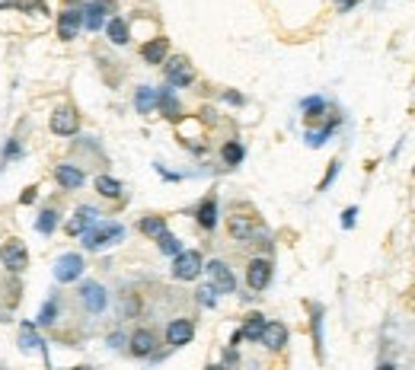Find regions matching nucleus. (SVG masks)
Returning a JSON list of instances; mask_svg holds the SVG:
<instances>
[{
    "mask_svg": "<svg viewBox=\"0 0 415 370\" xmlns=\"http://www.w3.org/2000/svg\"><path fill=\"white\" fill-rule=\"evenodd\" d=\"M224 103H230V106H246V99H243L240 93H234V89H227V93H224Z\"/></svg>",
    "mask_w": 415,
    "mask_h": 370,
    "instance_id": "obj_40",
    "label": "nucleus"
},
{
    "mask_svg": "<svg viewBox=\"0 0 415 370\" xmlns=\"http://www.w3.org/2000/svg\"><path fill=\"white\" fill-rule=\"evenodd\" d=\"M236 361H240V357H236V348L230 345V348L224 351V364H236Z\"/></svg>",
    "mask_w": 415,
    "mask_h": 370,
    "instance_id": "obj_43",
    "label": "nucleus"
},
{
    "mask_svg": "<svg viewBox=\"0 0 415 370\" xmlns=\"http://www.w3.org/2000/svg\"><path fill=\"white\" fill-rule=\"evenodd\" d=\"M134 109H138V115H151V112L157 109V89L141 87L138 93H134Z\"/></svg>",
    "mask_w": 415,
    "mask_h": 370,
    "instance_id": "obj_27",
    "label": "nucleus"
},
{
    "mask_svg": "<svg viewBox=\"0 0 415 370\" xmlns=\"http://www.w3.org/2000/svg\"><path fill=\"white\" fill-rule=\"evenodd\" d=\"M77 300H80V307L90 316H103L106 310H109V291L99 281H83L80 288H77Z\"/></svg>",
    "mask_w": 415,
    "mask_h": 370,
    "instance_id": "obj_4",
    "label": "nucleus"
},
{
    "mask_svg": "<svg viewBox=\"0 0 415 370\" xmlns=\"http://www.w3.org/2000/svg\"><path fill=\"white\" fill-rule=\"evenodd\" d=\"M336 125H339V122L332 118V122H329V125H323V128H317V131H307V144H310V147H323L326 141H329V134H332V131H336Z\"/></svg>",
    "mask_w": 415,
    "mask_h": 370,
    "instance_id": "obj_34",
    "label": "nucleus"
},
{
    "mask_svg": "<svg viewBox=\"0 0 415 370\" xmlns=\"http://www.w3.org/2000/svg\"><path fill=\"white\" fill-rule=\"evenodd\" d=\"M310 313H313V345H317V355L323 357V307L313 303Z\"/></svg>",
    "mask_w": 415,
    "mask_h": 370,
    "instance_id": "obj_33",
    "label": "nucleus"
},
{
    "mask_svg": "<svg viewBox=\"0 0 415 370\" xmlns=\"http://www.w3.org/2000/svg\"><path fill=\"white\" fill-rule=\"evenodd\" d=\"M221 157L227 166H240L243 160H246V147H243L240 141H227V144L221 147Z\"/></svg>",
    "mask_w": 415,
    "mask_h": 370,
    "instance_id": "obj_31",
    "label": "nucleus"
},
{
    "mask_svg": "<svg viewBox=\"0 0 415 370\" xmlns=\"http://www.w3.org/2000/svg\"><path fill=\"white\" fill-rule=\"evenodd\" d=\"M157 109L163 112V118H170V122H179L182 118V103L176 99V93H173L170 83H166L163 89H157Z\"/></svg>",
    "mask_w": 415,
    "mask_h": 370,
    "instance_id": "obj_15",
    "label": "nucleus"
},
{
    "mask_svg": "<svg viewBox=\"0 0 415 370\" xmlns=\"http://www.w3.org/2000/svg\"><path fill=\"white\" fill-rule=\"evenodd\" d=\"M195 300L201 303V307H208V310H215L217 307V291L211 288V284H201L198 291H195Z\"/></svg>",
    "mask_w": 415,
    "mask_h": 370,
    "instance_id": "obj_35",
    "label": "nucleus"
},
{
    "mask_svg": "<svg viewBox=\"0 0 415 370\" xmlns=\"http://www.w3.org/2000/svg\"><path fill=\"white\" fill-rule=\"evenodd\" d=\"M55 182H58L61 192H77V189H83V182H87V172H83L77 163H58L55 166Z\"/></svg>",
    "mask_w": 415,
    "mask_h": 370,
    "instance_id": "obj_11",
    "label": "nucleus"
},
{
    "mask_svg": "<svg viewBox=\"0 0 415 370\" xmlns=\"http://www.w3.org/2000/svg\"><path fill=\"white\" fill-rule=\"evenodd\" d=\"M20 348L23 351H45V338H42L39 326H35V319H23L20 322Z\"/></svg>",
    "mask_w": 415,
    "mask_h": 370,
    "instance_id": "obj_20",
    "label": "nucleus"
},
{
    "mask_svg": "<svg viewBox=\"0 0 415 370\" xmlns=\"http://www.w3.org/2000/svg\"><path fill=\"white\" fill-rule=\"evenodd\" d=\"M64 7H83V0H64Z\"/></svg>",
    "mask_w": 415,
    "mask_h": 370,
    "instance_id": "obj_44",
    "label": "nucleus"
},
{
    "mask_svg": "<svg viewBox=\"0 0 415 370\" xmlns=\"http://www.w3.org/2000/svg\"><path fill=\"white\" fill-rule=\"evenodd\" d=\"M35 198H39V185H29V189H23L20 205H35Z\"/></svg>",
    "mask_w": 415,
    "mask_h": 370,
    "instance_id": "obj_38",
    "label": "nucleus"
},
{
    "mask_svg": "<svg viewBox=\"0 0 415 370\" xmlns=\"http://www.w3.org/2000/svg\"><path fill=\"white\" fill-rule=\"evenodd\" d=\"M0 265L7 274H23L29 268V249L20 236H10V240L0 243Z\"/></svg>",
    "mask_w": 415,
    "mask_h": 370,
    "instance_id": "obj_2",
    "label": "nucleus"
},
{
    "mask_svg": "<svg viewBox=\"0 0 415 370\" xmlns=\"http://www.w3.org/2000/svg\"><path fill=\"white\" fill-rule=\"evenodd\" d=\"M83 29H90V32H99L109 20V10L99 4V0H90V4H83Z\"/></svg>",
    "mask_w": 415,
    "mask_h": 370,
    "instance_id": "obj_17",
    "label": "nucleus"
},
{
    "mask_svg": "<svg viewBox=\"0 0 415 370\" xmlns=\"http://www.w3.org/2000/svg\"><path fill=\"white\" fill-rule=\"evenodd\" d=\"M201 272H205V255H201L198 249H179V253L173 255L170 274H173L176 281H195Z\"/></svg>",
    "mask_w": 415,
    "mask_h": 370,
    "instance_id": "obj_3",
    "label": "nucleus"
},
{
    "mask_svg": "<svg viewBox=\"0 0 415 370\" xmlns=\"http://www.w3.org/2000/svg\"><path fill=\"white\" fill-rule=\"evenodd\" d=\"M83 268H87V262H83L80 253H68L61 255V259L55 262V281L58 284H74L83 278Z\"/></svg>",
    "mask_w": 415,
    "mask_h": 370,
    "instance_id": "obj_8",
    "label": "nucleus"
},
{
    "mask_svg": "<svg viewBox=\"0 0 415 370\" xmlns=\"http://www.w3.org/2000/svg\"><path fill=\"white\" fill-rule=\"evenodd\" d=\"M55 29H58V39L61 42H74L83 29V10L80 7H61Z\"/></svg>",
    "mask_w": 415,
    "mask_h": 370,
    "instance_id": "obj_9",
    "label": "nucleus"
},
{
    "mask_svg": "<svg viewBox=\"0 0 415 370\" xmlns=\"http://www.w3.org/2000/svg\"><path fill=\"white\" fill-rule=\"evenodd\" d=\"M0 10H16V13H29V16H49V4L45 0H0Z\"/></svg>",
    "mask_w": 415,
    "mask_h": 370,
    "instance_id": "obj_21",
    "label": "nucleus"
},
{
    "mask_svg": "<svg viewBox=\"0 0 415 370\" xmlns=\"http://www.w3.org/2000/svg\"><path fill=\"white\" fill-rule=\"evenodd\" d=\"M96 192L103 195V198H122V182H118V179H112V176H96Z\"/></svg>",
    "mask_w": 415,
    "mask_h": 370,
    "instance_id": "obj_29",
    "label": "nucleus"
},
{
    "mask_svg": "<svg viewBox=\"0 0 415 370\" xmlns=\"http://www.w3.org/2000/svg\"><path fill=\"white\" fill-rule=\"evenodd\" d=\"M103 29H106L112 45H128V42H132V29H128V23H124L122 16H109Z\"/></svg>",
    "mask_w": 415,
    "mask_h": 370,
    "instance_id": "obj_23",
    "label": "nucleus"
},
{
    "mask_svg": "<svg viewBox=\"0 0 415 370\" xmlns=\"http://www.w3.org/2000/svg\"><path fill=\"white\" fill-rule=\"evenodd\" d=\"M80 240H83V249H87V253H103V249H109L124 240V227L118 224V220H96L93 227L83 230Z\"/></svg>",
    "mask_w": 415,
    "mask_h": 370,
    "instance_id": "obj_1",
    "label": "nucleus"
},
{
    "mask_svg": "<svg viewBox=\"0 0 415 370\" xmlns=\"http://www.w3.org/2000/svg\"><path fill=\"white\" fill-rule=\"evenodd\" d=\"M361 0H336V10H339V13H348V10L352 7H358Z\"/></svg>",
    "mask_w": 415,
    "mask_h": 370,
    "instance_id": "obj_41",
    "label": "nucleus"
},
{
    "mask_svg": "<svg viewBox=\"0 0 415 370\" xmlns=\"http://www.w3.org/2000/svg\"><path fill=\"white\" fill-rule=\"evenodd\" d=\"M339 160H332V163H329V172H326V179H323V182H319V192H326V189H329V185L332 182H336V176H339Z\"/></svg>",
    "mask_w": 415,
    "mask_h": 370,
    "instance_id": "obj_37",
    "label": "nucleus"
},
{
    "mask_svg": "<svg viewBox=\"0 0 415 370\" xmlns=\"http://www.w3.org/2000/svg\"><path fill=\"white\" fill-rule=\"evenodd\" d=\"M246 284H249V291H269V284H272V262L269 259H253L246 265Z\"/></svg>",
    "mask_w": 415,
    "mask_h": 370,
    "instance_id": "obj_10",
    "label": "nucleus"
},
{
    "mask_svg": "<svg viewBox=\"0 0 415 370\" xmlns=\"http://www.w3.org/2000/svg\"><path fill=\"white\" fill-rule=\"evenodd\" d=\"M106 345H109V348H122V345H124V336H122V332H112V336L106 338Z\"/></svg>",
    "mask_w": 415,
    "mask_h": 370,
    "instance_id": "obj_42",
    "label": "nucleus"
},
{
    "mask_svg": "<svg viewBox=\"0 0 415 370\" xmlns=\"http://www.w3.org/2000/svg\"><path fill=\"white\" fill-rule=\"evenodd\" d=\"M326 109H329V103H326L323 96H307L304 103H300V112H304L307 122H317V118H323Z\"/></svg>",
    "mask_w": 415,
    "mask_h": 370,
    "instance_id": "obj_28",
    "label": "nucleus"
},
{
    "mask_svg": "<svg viewBox=\"0 0 415 370\" xmlns=\"http://www.w3.org/2000/svg\"><path fill=\"white\" fill-rule=\"evenodd\" d=\"M355 220H358V208H345V211H342V227H345V230H352Z\"/></svg>",
    "mask_w": 415,
    "mask_h": 370,
    "instance_id": "obj_39",
    "label": "nucleus"
},
{
    "mask_svg": "<svg viewBox=\"0 0 415 370\" xmlns=\"http://www.w3.org/2000/svg\"><path fill=\"white\" fill-rule=\"evenodd\" d=\"M99 220V211L93 205H80L74 211V217L68 220V224H64V230H68V236H80L83 230H87V227H93Z\"/></svg>",
    "mask_w": 415,
    "mask_h": 370,
    "instance_id": "obj_13",
    "label": "nucleus"
},
{
    "mask_svg": "<svg viewBox=\"0 0 415 370\" xmlns=\"http://www.w3.org/2000/svg\"><path fill=\"white\" fill-rule=\"evenodd\" d=\"M58 316H61V300H58V297H49V300L42 303L39 316H35V326H39V329H51L58 322Z\"/></svg>",
    "mask_w": 415,
    "mask_h": 370,
    "instance_id": "obj_25",
    "label": "nucleus"
},
{
    "mask_svg": "<svg viewBox=\"0 0 415 370\" xmlns=\"http://www.w3.org/2000/svg\"><path fill=\"white\" fill-rule=\"evenodd\" d=\"M49 131L55 137H74V134H80V112L74 109V106H58L55 112H51V118H49Z\"/></svg>",
    "mask_w": 415,
    "mask_h": 370,
    "instance_id": "obj_5",
    "label": "nucleus"
},
{
    "mask_svg": "<svg viewBox=\"0 0 415 370\" xmlns=\"http://www.w3.org/2000/svg\"><path fill=\"white\" fill-rule=\"evenodd\" d=\"M205 272H208V281H211V288H215L217 294H234L236 291V278H234L227 262H221V259L205 262Z\"/></svg>",
    "mask_w": 415,
    "mask_h": 370,
    "instance_id": "obj_7",
    "label": "nucleus"
},
{
    "mask_svg": "<svg viewBox=\"0 0 415 370\" xmlns=\"http://www.w3.org/2000/svg\"><path fill=\"white\" fill-rule=\"evenodd\" d=\"M259 342H262L269 351H281L284 345H288V326H284V322H265Z\"/></svg>",
    "mask_w": 415,
    "mask_h": 370,
    "instance_id": "obj_19",
    "label": "nucleus"
},
{
    "mask_svg": "<svg viewBox=\"0 0 415 370\" xmlns=\"http://www.w3.org/2000/svg\"><path fill=\"white\" fill-rule=\"evenodd\" d=\"M166 55H170V39H151L141 45V58L147 64H163Z\"/></svg>",
    "mask_w": 415,
    "mask_h": 370,
    "instance_id": "obj_22",
    "label": "nucleus"
},
{
    "mask_svg": "<svg viewBox=\"0 0 415 370\" xmlns=\"http://www.w3.org/2000/svg\"><path fill=\"white\" fill-rule=\"evenodd\" d=\"M157 249H160L163 255H170V259H173V255L182 249V243H179V236H173L170 230H163V234L157 236Z\"/></svg>",
    "mask_w": 415,
    "mask_h": 370,
    "instance_id": "obj_32",
    "label": "nucleus"
},
{
    "mask_svg": "<svg viewBox=\"0 0 415 370\" xmlns=\"http://www.w3.org/2000/svg\"><path fill=\"white\" fill-rule=\"evenodd\" d=\"M217 217H221V208H217V198L215 195H208L198 208H195V220H198L201 230H215L217 227Z\"/></svg>",
    "mask_w": 415,
    "mask_h": 370,
    "instance_id": "obj_18",
    "label": "nucleus"
},
{
    "mask_svg": "<svg viewBox=\"0 0 415 370\" xmlns=\"http://www.w3.org/2000/svg\"><path fill=\"white\" fill-rule=\"evenodd\" d=\"M265 322H269V319H265L262 313H256V310H253V313H249L246 319H243V326H240L243 338H246V342H259V338H262Z\"/></svg>",
    "mask_w": 415,
    "mask_h": 370,
    "instance_id": "obj_26",
    "label": "nucleus"
},
{
    "mask_svg": "<svg viewBox=\"0 0 415 370\" xmlns=\"http://www.w3.org/2000/svg\"><path fill=\"white\" fill-rule=\"evenodd\" d=\"M128 351H132L134 357H153V351H157V336H153V329H134L132 338H128Z\"/></svg>",
    "mask_w": 415,
    "mask_h": 370,
    "instance_id": "obj_14",
    "label": "nucleus"
},
{
    "mask_svg": "<svg viewBox=\"0 0 415 370\" xmlns=\"http://www.w3.org/2000/svg\"><path fill=\"white\" fill-rule=\"evenodd\" d=\"M23 157V144H20V137H10L7 144H4V160H20Z\"/></svg>",
    "mask_w": 415,
    "mask_h": 370,
    "instance_id": "obj_36",
    "label": "nucleus"
},
{
    "mask_svg": "<svg viewBox=\"0 0 415 370\" xmlns=\"http://www.w3.org/2000/svg\"><path fill=\"white\" fill-rule=\"evenodd\" d=\"M58 220H61V214H58L55 205L42 208L39 217H35V234H39V236H51L58 230Z\"/></svg>",
    "mask_w": 415,
    "mask_h": 370,
    "instance_id": "obj_24",
    "label": "nucleus"
},
{
    "mask_svg": "<svg viewBox=\"0 0 415 370\" xmlns=\"http://www.w3.org/2000/svg\"><path fill=\"white\" fill-rule=\"evenodd\" d=\"M227 234L234 236L236 243L253 240V234H256V220L246 217V214H230L227 217Z\"/></svg>",
    "mask_w": 415,
    "mask_h": 370,
    "instance_id": "obj_16",
    "label": "nucleus"
},
{
    "mask_svg": "<svg viewBox=\"0 0 415 370\" xmlns=\"http://www.w3.org/2000/svg\"><path fill=\"white\" fill-rule=\"evenodd\" d=\"M163 74H166V83L176 89L182 87H192L195 83V68L186 55H176V58H166L163 61Z\"/></svg>",
    "mask_w": 415,
    "mask_h": 370,
    "instance_id": "obj_6",
    "label": "nucleus"
},
{
    "mask_svg": "<svg viewBox=\"0 0 415 370\" xmlns=\"http://www.w3.org/2000/svg\"><path fill=\"white\" fill-rule=\"evenodd\" d=\"M138 230L144 236H153V240H157V236L166 230V217H160V214H147V217H141Z\"/></svg>",
    "mask_w": 415,
    "mask_h": 370,
    "instance_id": "obj_30",
    "label": "nucleus"
},
{
    "mask_svg": "<svg viewBox=\"0 0 415 370\" xmlns=\"http://www.w3.org/2000/svg\"><path fill=\"white\" fill-rule=\"evenodd\" d=\"M195 338V322L186 319V316H176V319L166 322V342L173 345V348H182Z\"/></svg>",
    "mask_w": 415,
    "mask_h": 370,
    "instance_id": "obj_12",
    "label": "nucleus"
}]
</instances>
